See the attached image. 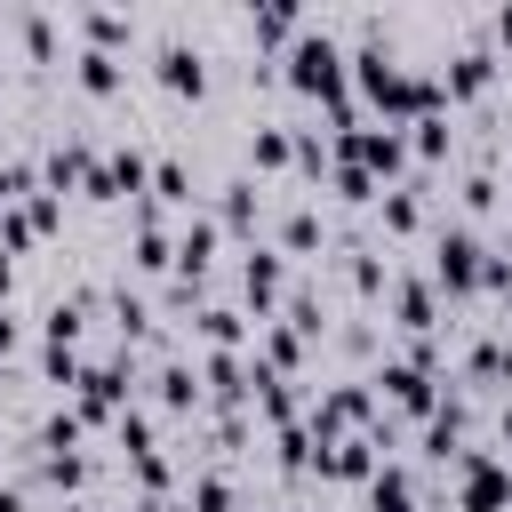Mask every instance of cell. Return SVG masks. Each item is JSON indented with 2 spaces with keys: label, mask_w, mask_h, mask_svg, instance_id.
<instances>
[{
  "label": "cell",
  "mask_w": 512,
  "mask_h": 512,
  "mask_svg": "<svg viewBox=\"0 0 512 512\" xmlns=\"http://www.w3.org/2000/svg\"><path fill=\"white\" fill-rule=\"evenodd\" d=\"M288 88H304V96H328L336 112H344V48L328 40V32H296L288 40Z\"/></svg>",
  "instance_id": "obj_1"
},
{
  "label": "cell",
  "mask_w": 512,
  "mask_h": 512,
  "mask_svg": "<svg viewBox=\"0 0 512 512\" xmlns=\"http://www.w3.org/2000/svg\"><path fill=\"white\" fill-rule=\"evenodd\" d=\"M456 480H464V512H504L512 504V480L496 456H456Z\"/></svg>",
  "instance_id": "obj_2"
},
{
  "label": "cell",
  "mask_w": 512,
  "mask_h": 512,
  "mask_svg": "<svg viewBox=\"0 0 512 512\" xmlns=\"http://www.w3.org/2000/svg\"><path fill=\"white\" fill-rule=\"evenodd\" d=\"M432 280H440V288H472V280H480V240H472V232H440Z\"/></svg>",
  "instance_id": "obj_3"
},
{
  "label": "cell",
  "mask_w": 512,
  "mask_h": 512,
  "mask_svg": "<svg viewBox=\"0 0 512 512\" xmlns=\"http://www.w3.org/2000/svg\"><path fill=\"white\" fill-rule=\"evenodd\" d=\"M160 88H168V96H200V88H208V64H200V48H184V40H160Z\"/></svg>",
  "instance_id": "obj_4"
},
{
  "label": "cell",
  "mask_w": 512,
  "mask_h": 512,
  "mask_svg": "<svg viewBox=\"0 0 512 512\" xmlns=\"http://www.w3.org/2000/svg\"><path fill=\"white\" fill-rule=\"evenodd\" d=\"M240 288H248V304H256V320L280 304V248H248V264H240Z\"/></svg>",
  "instance_id": "obj_5"
},
{
  "label": "cell",
  "mask_w": 512,
  "mask_h": 512,
  "mask_svg": "<svg viewBox=\"0 0 512 512\" xmlns=\"http://www.w3.org/2000/svg\"><path fill=\"white\" fill-rule=\"evenodd\" d=\"M376 384H384V392H392V408H408V416H424V408H432V376H424V368H408V360H384V368H376Z\"/></svg>",
  "instance_id": "obj_6"
},
{
  "label": "cell",
  "mask_w": 512,
  "mask_h": 512,
  "mask_svg": "<svg viewBox=\"0 0 512 512\" xmlns=\"http://www.w3.org/2000/svg\"><path fill=\"white\" fill-rule=\"evenodd\" d=\"M496 80V56L472 40V48H456V64H448V80H440V96H480Z\"/></svg>",
  "instance_id": "obj_7"
},
{
  "label": "cell",
  "mask_w": 512,
  "mask_h": 512,
  "mask_svg": "<svg viewBox=\"0 0 512 512\" xmlns=\"http://www.w3.org/2000/svg\"><path fill=\"white\" fill-rule=\"evenodd\" d=\"M72 80H80L88 96H112V88H120V56H104V48H80V56H72Z\"/></svg>",
  "instance_id": "obj_8"
},
{
  "label": "cell",
  "mask_w": 512,
  "mask_h": 512,
  "mask_svg": "<svg viewBox=\"0 0 512 512\" xmlns=\"http://www.w3.org/2000/svg\"><path fill=\"white\" fill-rule=\"evenodd\" d=\"M296 32H304L296 8H256V16H248V40H264V48H280V40H296Z\"/></svg>",
  "instance_id": "obj_9"
},
{
  "label": "cell",
  "mask_w": 512,
  "mask_h": 512,
  "mask_svg": "<svg viewBox=\"0 0 512 512\" xmlns=\"http://www.w3.org/2000/svg\"><path fill=\"white\" fill-rule=\"evenodd\" d=\"M248 160H256V168H288V160H296V136H288V128H256V136H248Z\"/></svg>",
  "instance_id": "obj_10"
},
{
  "label": "cell",
  "mask_w": 512,
  "mask_h": 512,
  "mask_svg": "<svg viewBox=\"0 0 512 512\" xmlns=\"http://www.w3.org/2000/svg\"><path fill=\"white\" fill-rule=\"evenodd\" d=\"M152 200H160V208H184V200H192V176H184V160H160V168H152Z\"/></svg>",
  "instance_id": "obj_11"
},
{
  "label": "cell",
  "mask_w": 512,
  "mask_h": 512,
  "mask_svg": "<svg viewBox=\"0 0 512 512\" xmlns=\"http://www.w3.org/2000/svg\"><path fill=\"white\" fill-rule=\"evenodd\" d=\"M368 504H376V512H416V488H408V472H376Z\"/></svg>",
  "instance_id": "obj_12"
},
{
  "label": "cell",
  "mask_w": 512,
  "mask_h": 512,
  "mask_svg": "<svg viewBox=\"0 0 512 512\" xmlns=\"http://www.w3.org/2000/svg\"><path fill=\"white\" fill-rule=\"evenodd\" d=\"M432 320H440L432 288H424V280H408V288H400V328H432Z\"/></svg>",
  "instance_id": "obj_13"
},
{
  "label": "cell",
  "mask_w": 512,
  "mask_h": 512,
  "mask_svg": "<svg viewBox=\"0 0 512 512\" xmlns=\"http://www.w3.org/2000/svg\"><path fill=\"white\" fill-rule=\"evenodd\" d=\"M80 32H88V40L112 56V40H128V16H112V8H88V16H80Z\"/></svg>",
  "instance_id": "obj_14"
},
{
  "label": "cell",
  "mask_w": 512,
  "mask_h": 512,
  "mask_svg": "<svg viewBox=\"0 0 512 512\" xmlns=\"http://www.w3.org/2000/svg\"><path fill=\"white\" fill-rule=\"evenodd\" d=\"M280 248H296V256H304V248H320V208H296V216L280 224Z\"/></svg>",
  "instance_id": "obj_15"
},
{
  "label": "cell",
  "mask_w": 512,
  "mask_h": 512,
  "mask_svg": "<svg viewBox=\"0 0 512 512\" xmlns=\"http://www.w3.org/2000/svg\"><path fill=\"white\" fill-rule=\"evenodd\" d=\"M416 224H424L416 192H384V232H416Z\"/></svg>",
  "instance_id": "obj_16"
},
{
  "label": "cell",
  "mask_w": 512,
  "mask_h": 512,
  "mask_svg": "<svg viewBox=\"0 0 512 512\" xmlns=\"http://www.w3.org/2000/svg\"><path fill=\"white\" fill-rule=\"evenodd\" d=\"M160 400H168V408H192V400H200V384H192V368H184V360H176V368H160Z\"/></svg>",
  "instance_id": "obj_17"
},
{
  "label": "cell",
  "mask_w": 512,
  "mask_h": 512,
  "mask_svg": "<svg viewBox=\"0 0 512 512\" xmlns=\"http://www.w3.org/2000/svg\"><path fill=\"white\" fill-rule=\"evenodd\" d=\"M192 504H200V512H232V480L200 472V480H192Z\"/></svg>",
  "instance_id": "obj_18"
},
{
  "label": "cell",
  "mask_w": 512,
  "mask_h": 512,
  "mask_svg": "<svg viewBox=\"0 0 512 512\" xmlns=\"http://www.w3.org/2000/svg\"><path fill=\"white\" fill-rule=\"evenodd\" d=\"M416 152H424V160H440V152H448V120H440V112H424V120H416Z\"/></svg>",
  "instance_id": "obj_19"
},
{
  "label": "cell",
  "mask_w": 512,
  "mask_h": 512,
  "mask_svg": "<svg viewBox=\"0 0 512 512\" xmlns=\"http://www.w3.org/2000/svg\"><path fill=\"white\" fill-rule=\"evenodd\" d=\"M200 336H208V344H240V312H224V304L200 312Z\"/></svg>",
  "instance_id": "obj_20"
},
{
  "label": "cell",
  "mask_w": 512,
  "mask_h": 512,
  "mask_svg": "<svg viewBox=\"0 0 512 512\" xmlns=\"http://www.w3.org/2000/svg\"><path fill=\"white\" fill-rule=\"evenodd\" d=\"M48 480H56V488H80V480H88V456H72V448L48 456Z\"/></svg>",
  "instance_id": "obj_21"
},
{
  "label": "cell",
  "mask_w": 512,
  "mask_h": 512,
  "mask_svg": "<svg viewBox=\"0 0 512 512\" xmlns=\"http://www.w3.org/2000/svg\"><path fill=\"white\" fill-rule=\"evenodd\" d=\"M24 192H32V168H24V160H0V208L24 200Z\"/></svg>",
  "instance_id": "obj_22"
},
{
  "label": "cell",
  "mask_w": 512,
  "mask_h": 512,
  "mask_svg": "<svg viewBox=\"0 0 512 512\" xmlns=\"http://www.w3.org/2000/svg\"><path fill=\"white\" fill-rule=\"evenodd\" d=\"M488 32H496V40L512 48V8H496V16H488Z\"/></svg>",
  "instance_id": "obj_23"
},
{
  "label": "cell",
  "mask_w": 512,
  "mask_h": 512,
  "mask_svg": "<svg viewBox=\"0 0 512 512\" xmlns=\"http://www.w3.org/2000/svg\"><path fill=\"white\" fill-rule=\"evenodd\" d=\"M0 512H24V496H16V488H0Z\"/></svg>",
  "instance_id": "obj_24"
},
{
  "label": "cell",
  "mask_w": 512,
  "mask_h": 512,
  "mask_svg": "<svg viewBox=\"0 0 512 512\" xmlns=\"http://www.w3.org/2000/svg\"><path fill=\"white\" fill-rule=\"evenodd\" d=\"M0 296H8V256H0Z\"/></svg>",
  "instance_id": "obj_25"
},
{
  "label": "cell",
  "mask_w": 512,
  "mask_h": 512,
  "mask_svg": "<svg viewBox=\"0 0 512 512\" xmlns=\"http://www.w3.org/2000/svg\"><path fill=\"white\" fill-rule=\"evenodd\" d=\"M504 440H512V408H504Z\"/></svg>",
  "instance_id": "obj_26"
},
{
  "label": "cell",
  "mask_w": 512,
  "mask_h": 512,
  "mask_svg": "<svg viewBox=\"0 0 512 512\" xmlns=\"http://www.w3.org/2000/svg\"><path fill=\"white\" fill-rule=\"evenodd\" d=\"M72 512H80V504H72Z\"/></svg>",
  "instance_id": "obj_27"
}]
</instances>
